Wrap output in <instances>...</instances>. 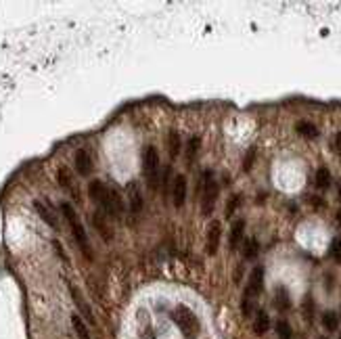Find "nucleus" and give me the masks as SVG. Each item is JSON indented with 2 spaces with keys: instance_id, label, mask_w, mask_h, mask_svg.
<instances>
[{
  "instance_id": "f257e3e1",
  "label": "nucleus",
  "mask_w": 341,
  "mask_h": 339,
  "mask_svg": "<svg viewBox=\"0 0 341 339\" xmlns=\"http://www.w3.org/2000/svg\"><path fill=\"white\" fill-rule=\"evenodd\" d=\"M88 193H90V199L99 203L103 214H107L109 218H115V220H120L124 216L126 205H124L120 191H117L115 186H107L101 180H92L88 184Z\"/></svg>"
},
{
  "instance_id": "f03ea898",
  "label": "nucleus",
  "mask_w": 341,
  "mask_h": 339,
  "mask_svg": "<svg viewBox=\"0 0 341 339\" xmlns=\"http://www.w3.org/2000/svg\"><path fill=\"white\" fill-rule=\"evenodd\" d=\"M61 209H63V216L65 220L69 222V226H72V232H74V239L78 241V247L82 249V253L86 255L90 260L92 258V251H90V243H88V237H86V230L82 226V222L78 220V214L74 212V207L69 203H61Z\"/></svg>"
},
{
  "instance_id": "7ed1b4c3",
  "label": "nucleus",
  "mask_w": 341,
  "mask_h": 339,
  "mask_svg": "<svg viewBox=\"0 0 341 339\" xmlns=\"http://www.w3.org/2000/svg\"><path fill=\"white\" fill-rule=\"evenodd\" d=\"M262 287H264V268H262V266H255L253 270H251L249 283H247L245 295H243V314H245V316H249V314H251L253 299L262 293Z\"/></svg>"
},
{
  "instance_id": "20e7f679",
  "label": "nucleus",
  "mask_w": 341,
  "mask_h": 339,
  "mask_svg": "<svg viewBox=\"0 0 341 339\" xmlns=\"http://www.w3.org/2000/svg\"><path fill=\"white\" fill-rule=\"evenodd\" d=\"M143 174L147 186L151 191H155L159 186V153L155 147H147L143 153Z\"/></svg>"
},
{
  "instance_id": "39448f33",
  "label": "nucleus",
  "mask_w": 341,
  "mask_h": 339,
  "mask_svg": "<svg viewBox=\"0 0 341 339\" xmlns=\"http://www.w3.org/2000/svg\"><path fill=\"white\" fill-rule=\"evenodd\" d=\"M218 199V182L211 176V172H203V182H201V214L209 216L214 212V205Z\"/></svg>"
},
{
  "instance_id": "423d86ee",
  "label": "nucleus",
  "mask_w": 341,
  "mask_h": 339,
  "mask_svg": "<svg viewBox=\"0 0 341 339\" xmlns=\"http://www.w3.org/2000/svg\"><path fill=\"white\" fill-rule=\"evenodd\" d=\"M172 318H174V322L178 324V329L184 333V337H189V339H193L195 335H197V331H199V322H197V316L195 314L186 308V306H178L174 312H172Z\"/></svg>"
},
{
  "instance_id": "0eeeda50",
  "label": "nucleus",
  "mask_w": 341,
  "mask_h": 339,
  "mask_svg": "<svg viewBox=\"0 0 341 339\" xmlns=\"http://www.w3.org/2000/svg\"><path fill=\"white\" fill-rule=\"evenodd\" d=\"M126 193H128V203H130V212L134 216H138L140 212H143V195H140L138 184L130 182V184H128V189H126Z\"/></svg>"
},
{
  "instance_id": "6e6552de",
  "label": "nucleus",
  "mask_w": 341,
  "mask_h": 339,
  "mask_svg": "<svg viewBox=\"0 0 341 339\" xmlns=\"http://www.w3.org/2000/svg\"><path fill=\"white\" fill-rule=\"evenodd\" d=\"M172 201L176 207H182L184 201H186V176H182V174H178L174 180V189H172Z\"/></svg>"
},
{
  "instance_id": "1a4fd4ad",
  "label": "nucleus",
  "mask_w": 341,
  "mask_h": 339,
  "mask_svg": "<svg viewBox=\"0 0 341 339\" xmlns=\"http://www.w3.org/2000/svg\"><path fill=\"white\" fill-rule=\"evenodd\" d=\"M220 235H222V228H220V222L214 220L209 224V230H207V253L214 255L218 251V245H220Z\"/></svg>"
},
{
  "instance_id": "9d476101",
  "label": "nucleus",
  "mask_w": 341,
  "mask_h": 339,
  "mask_svg": "<svg viewBox=\"0 0 341 339\" xmlns=\"http://www.w3.org/2000/svg\"><path fill=\"white\" fill-rule=\"evenodd\" d=\"M107 214H103V212H97L95 216H92V222H95V228H97V232L105 239V241H111L113 239V230L109 228V224H107Z\"/></svg>"
},
{
  "instance_id": "9b49d317",
  "label": "nucleus",
  "mask_w": 341,
  "mask_h": 339,
  "mask_svg": "<svg viewBox=\"0 0 341 339\" xmlns=\"http://www.w3.org/2000/svg\"><path fill=\"white\" fill-rule=\"evenodd\" d=\"M76 170H78L80 176H88V174L92 172V159L88 155V151L80 149L76 153Z\"/></svg>"
},
{
  "instance_id": "f8f14e48",
  "label": "nucleus",
  "mask_w": 341,
  "mask_h": 339,
  "mask_svg": "<svg viewBox=\"0 0 341 339\" xmlns=\"http://www.w3.org/2000/svg\"><path fill=\"white\" fill-rule=\"evenodd\" d=\"M243 232H245V220H237L230 228V249H237L241 241H243Z\"/></svg>"
},
{
  "instance_id": "ddd939ff",
  "label": "nucleus",
  "mask_w": 341,
  "mask_h": 339,
  "mask_svg": "<svg viewBox=\"0 0 341 339\" xmlns=\"http://www.w3.org/2000/svg\"><path fill=\"white\" fill-rule=\"evenodd\" d=\"M268 326H270V318H268V314L264 312V310H260L255 314V320H253V331L257 333V335H264L266 331H268Z\"/></svg>"
},
{
  "instance_id": "4468645a",
  "label": "nucleus",
  "mask_w": 341,
  "mask_h": 339,
  "mask_svg": "<svg viewBox=\"0 0 341 339\" xmlns=\"http://www.w3.org/2000/svg\"><path fill=\"white\" fill-rule=\"evenodd\" d=\"M72 324H74V331L78 335V339H90V333H88V326L84 324V320H82L78 314H74L72 316Z\"/></svg>"
},
{
  "instance_id": "2eb2a0df",
  "label": "nucleus",
  "mask_w": 341,
  "mask_h": 339,
  "mask_svg": "<svg viewBox=\"0 0 341 339\" xmlns=\"http://www.w3.org/2000/svg\"><path fill=\"white\" fill-rule=\"evenodd\" d=\"M316 186H318L320 191H324V189H328L331 186V172H328L326 168H320L318 172H316Z\"/></svg>"
},
{
  "instance_id": "dca6fc26",
  "label": "nucleus",
  "mask_w": 341,
  "mask_h": 339,
  "mask_svg": "<svg viewBox=\"0 0 341 339\" xmlns=\"http://www.w3.org/2000/svg\"><path fill=\"white\" fill-rule=\"evenodd\" d=\"M274 303H276V308H278V310H287V308L291 306V299H289V293H287V289H285V287H278V289H276Z\"/></svg>"
},
{
  "instance_id": "f3484780",
  "label": "nucleus",
  "mask_w": 341,
  "mask_h": 339,
  "mask_svg": "<svg viewBox=\"0 0 341 339\" xmlns=\"http://www.w3.org/2000/svg\"><path fill=\"white\" fill-rule=\"evenodd\" d=\"M297 132L303 136V138H316L318 136V128L310 122H299L297 124Z\"/></svg>"
},
{
  "instance_id": "a211bd4d",
  "label": "nucleus",
  "mask_w": 341,
  "mask_h": 339,
  "mask_svg": "<svg viewBox=\"0 0 341 339\" xmlns=\"http://www.w3.org/2000/svg\"><path fill=\"white\" fill-rule=\"evenodd\" d=\"M69 289H72V295H74V301L78 303V308L82 310V314H84V316L90 320V322H95V316H92V314H90V308L86 306V303H84V299H82V295L78 293V291H76V287H69Z\"/></svg>"
},
{
  "instance_id": "6ab92c4d",
  "label": "nucleus",
  "mask_w": 341,
  "mask_h": 339,
  "mask_svg": "<svg viewBox=\"0 0 341 339\" xmlns=\"http://www.w3.org/2000/svg\"><path fill=\"white\" fill-rule=\"evenodd\" d=\"M34 205H36V209H38V214H40V218L46 222V224H49V226H53V228H57V220L51 216V212H49V207H46L44 203H40V201H36V203H34Z\"/></svg>"
},
{
  "instance_id": "aec40b11",
  "label": "nucleus",
  "mask_w": 341,
  "mask_h": 339,
  "mask_svg": "<svg viewBox=\"0 0 341 339\" xmlns=\"http://www.w3.org/2000/svg\"><path fill=\"white\" fill-rule=\"evenodd\" d=\"M168 145H170V157L174 159L176 155L180 153V136H178V132H176V130H172V132H170Z\"/></svg>"
},
{
  "instance_id": "412c9836",
  "label": "nucleus",
  "mask_w": 341,
  "mask_h": 339,
  "mask_svg": "<svg viewBox=\"0 0 341 339\" xmlns=\"http://www.w3.org/2000/svg\"><path fill=\"white\" fill-rule=\"evenodd\" d=\"M322 324H324L326 331H335L337 324H339L337 314H335V312H324V314H322Z\"/></svg>"
},
{
  "instance_id": "4be33fe9",
  "label": "nucleus",
  "mask_w": 341,
  "mask_h": 339,
  "mask_svg": "<svg viewBox=\"0 0 341 339\" xmlns=\"http://www.w3.org/2000/svg\"><path fill=\"white\" fill-rule=\"evenodd\" d=\"M243 255H245L247 260H251V258H255V255H257V241H255V239H249V241L245 243Z\"/></svg>"
},
{
  "instance_id": "5701e85b",
  "label": "nucleus",
  "mask_w": 341,
  "mask_h": 339,
  "mask_svg": "<svg viewBox=\"0 0 341 339\" xmlns=\"http://www.w3.org/2000/svg\"><path fill=\"white\" fill-rule=\"evenodd\" d=\"M276 333L280 339H291V326L285 320H278L276 322Z\"/></svg>"
},
{
  "instance_id": "b1692460",
  "label": "nucleus",
  "mask_w": 341,
  "mask_h": 339,
  "mask_svg": "<svg viewBox=\"0 0 341 339\" xmlns=\"http://www.w3.org/2000/svg\"><path fill=\"white\" fill-rule=\"evenodd\" d=\"M197 151H199V138L193 136V138L189 140V149H186V159H189V163L193 161V157H195Z\"/></svg>"
},
{
  "instance_id": "393cba45",
  "label": "nucleus",
  "mask_w": 341,
  "mask_h": 339,
  "mask_svg": "<svg viewBox=\"0 0 341 339\" xmlns=\"http://www.w3.org/2000/svg\"><path fill=\"white\" fill-rule=\"evenodd\" d=\"M331 255L335 258V262L341 264V239L339 237H335L333 243H331Z\"/></svg>"
},
{
  "instance_id": "a878e982",
  "label": "nucleus",
  "mask_w": 341,
  "mask_h": 339,
  "mask_svg": "<svg viewBox=\"0 0 341 339\" xmlns=\"http://www.w3.org/2000/svg\"><path fill=\"white\" fill-rule=\"evenodd\" d=\"M237 205H239V195H234L232 199L226 203V212H224V214H226V218H230V216L234 214V209H237Z\"/></svg>"
},
{
  "instance_id": "bb28decb",
  "label": "nucleus",
  "mask_w": 341,
  "mask_h": 339,
  "mask_svg": "<svg viewBox=\"0 0 341 339\" xmlns=\"http://www.w3.org/2000/svg\"><path fill=\"white\" fill-rule=\"evenodd\" d=\"M335 151H337L339 157H341V132H337V136H335Z\"/></svg>"
},
{
  "instance_id": "cd10ccee",
  "label": "nucleus",
  "mask_w": 341,
  "mask_h": 339,
  "mask_svg": "<svg viewBox=\"0 0 341 339\" xmlns=\"http://www.w3.org/2000/svg\"><path fill=\"white\" fill-rule=\"evenodd\" d=\"M251 163H253V151H249V155H247V161H245V170H249L251 168Z\"/></svg>"
},
{
  "instance_id": "c85d7f7f",
  "label": "nucleus",
  "mask_w": 341,
  "mask_h": 339,
  "mask_svg": "<svg viewBox=\"0 0 341 339\" xmlns=\"http://www.w3.org/2000/svg\"><path fill=\"white\" fill-rule=\"evenodd\" d=\"M339 339H341V337H339Z\"/></svg>"
}]
</instances>
